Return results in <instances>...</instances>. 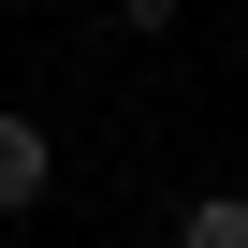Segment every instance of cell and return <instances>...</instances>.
<instances>
[{"label": "cell", "instance_id": "277c9868", "mask_svg": "<svg viewBox=\"0 0 248 248\" xmlns=\"http://www.w3.org/2000/svg\"><path fill=\"white\" fill-rule=\"evenodd\" d=\"M15 15H44V0H15Z\"/></svg>", "mask_w": 248, "mask_h": 248}, {"label": "cell", "instance_id": "6da1fadb", "mask_svg": "<svg viewBox=\"0 0 248 248\" xmlns=\"http://www.w3.org/2000/svg\"><path fill=\"white\" fill-rule=\"evenodd\" d=\"M59 190V146H44V117H15V102H0V219H30Z\"/></svg>", "mask_w": 248, "mask_h": 248}, {"label": "cell", "instance_id": "3957f363", "mask_svg": "<svg viewBox=\"0 0 248 248\" xmlns=\"http://www.w3.org/2000/svg\"><path fill=\"white\" fill-rule=\"evenodd\" d=\"M190 15V0H117V30H175Z\"/></svg>", "mask_w": 248, "mask_h": 248}, {"label": "cell", "instance_id": "7a4b0ae2", "mask_svg": "<svg viewBox=\"0 0 248 248\" xmlns=\"http://www.w3.org/2000/svg\"><path fill=\"white\" fill-rule=\"evenodd\" d=\"M175 248H248V190H190L175 204Z\"/></svg>", "mask_w": 248, "mask_h": 248}]
</instances>
